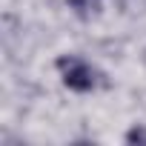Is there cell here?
<instances>
[{
    "mask_svg": "<svg viewBox=\"0 0 146 146\" xmlns=\"http://www.w3.org/2000/svg\"><path fill=\"white\" fill-rule=\"evenodd\" d=\"M126 143H146V126H135L126 132Z\"/></svg>",
    "mask_w": 146,
    "mask_h": 146,
    "instance_id": "obj_3",
    "label": "cell"
},
{
    "mask_svg": "<svg viewBox=\"0 0 146 146\" xmlns=\"http://www.w3.org/2000/svg\"><path fill=\"white\" fill-rule=\"evenodd\" d=\"M57 72L72 92H92V89L103 86V75L92 63H86L83 57H75V54L57 57Z\"/></svg>",
    "mask_w": 146,
    "mask_h": 146,
    "instance_id": "obj_1",
    "label": "cell"
},
{
    "mask_svg": "<svg viewBox=\"0 0 146 146\" xmlns=\"http://www.w3.org/2000/svg\"><path fill=\"white\" fill-rule=\"evenodd\" d=\"M69 6L75 9L80 17H89V15L98 9V0H69Z\"/></svg>",
    "mask_w": 146,
    "mask_h": 146,
    "instance_id": "obj_2",
    "label": "cell"
}]
</instances>
